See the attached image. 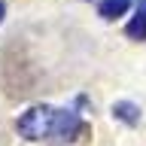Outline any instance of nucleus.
I'll return each instance as SVG.
<instances>
[{
  "label": "nucleus",
  "instance_id": "nucleus-1",
  "mask_svg": "<svg viewBox=\"0 0 146 146\" xmlns=\"http://www.w3.org/2000/svg\"><path fill=\"white\" fill-rule=\"evenodd\" d=\"M52 125H55V110L52 107H31L27 113H21L15 122L18 134L25 137V140H49V134H52Z\"/></svg>",
  "mask_w": 146,
  "mask_h": 146
},
{
  "label": "nucleus",
  "instance_id": "nucleus-2",
  "mask_svg": "<svg viewBox=\"0 0 146 146\" xmlns=\"http://www.w3.org/2000/svg\"><path fill=\"white\" fill-rule=\"evenodd\" d=\"M79 128H82V122L73 110H55V125H52V134H49V143H55V146L70 143L79 134Z\"/></svg>",
  "mask_w": 146,
  "mask_h": 146
},
{
  "label": "nucleus",
  "instance_id": "nucleus-3",
  "mask_svg": "<svg viewBox=\"0 0 146 146\" xmlns=\"http://www.w3.org/2000/svg\"><path fill=\"white\" fill-rule=\"evenodd\" d=\"M125 34L131 40H146V0H137V15L128 21Z\"/></svg>",
  "mask_w": 146,
  "mask_h": 146
},
{
  "label": "nucleus",
  "instance_id": "nucleus-4",
  "mask_svg": "<svg viewBox=\"0 0 146 146\" xmlns=\"http://www.w3.org/2000/svg\"><path fill=\"white\" fill-rule=\"evenodd\" d=\"M113 116L128 122V125H137V122H140V107L128 104V100H119V104H113Z\"/></svg>",
  "mask_w": 146,
  "mask_h": 146
},
{
  "label": "nucleus",
  "instance_id": "nucleus-5",
  "mask_svg": "<svg viewBox=\"0 0 146 146\" xmlns=\"http://www.w3.org/2000/svg\"><path fill=\"white\" fill-rule=\"evenodd\" d=\"M128 6H131V0H100L98 12H100L104 18H107V21H113V18H119V15H122V12H125Z\"/></svg>",
  "mask_w": 146,
  "mask_h": 146
},
{
  "label": "nucleus",
  "instance_id": "nucleus-6",
  "mask_svg": "<svg viewBox=\"0 0 146 146\" xmlns=\"http://www.w3.org/2000/svg\"><path fill=\"white\" fill-rule=\"evenodd\" d=\"M3 15H6V6H3V0H0V21H3Z\"/></svg>",
  "mask_w": 146,
  "mask_h": 146
}]
</instances>
